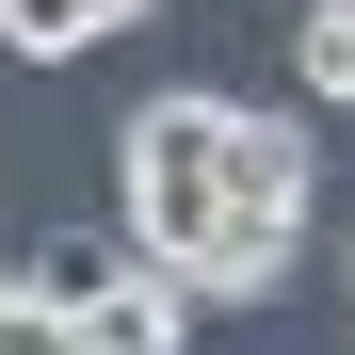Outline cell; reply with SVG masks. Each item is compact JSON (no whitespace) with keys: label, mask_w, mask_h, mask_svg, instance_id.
<instances>
[{"label":"cell","mask_w":355,"mask_h":355,"mask_svg":"<svg viewBox=\"0 0 355 355\" xmlns=\"http://www.w3.org/2000/svg\"><path fill=\"white\" fill-rule=\"evenodd\" d=\"M0 355H65V307H33V291H0Z\"/></svg>","instance_id":"52a82bcc"},{"label":"cell","mask_w":355,"mask_h":355,"mask_svg":"<svg viewBox=\"0 0 355 355\" xmlns=\"http://www.w3.org/2000/svg\"><path fill=\"white\" fill-rule=\"evenodd\" d=\"M97 33H113V0H0V49H17V65H65Z\"/></svg>","instance_id":"5b68a950"},{"label":"cell","mask_w":355,"mask_h":355,"mask_svg":"<svg viewBox=\"0 0 355 355\" xmlns=\"http://www.w3.org/2000/svg\"><path fill=\"white\" fill-rule=\"evenodd\" d=\"M178 323H194V291H178V275H146V259H130V275H113L97 307L65 323V355H178Z\"/></svg>","instance_id":"3957f363"},{"label":"cell","mask_w":355,"mask_h":355,"mask_svg":"<svg viewBox=\"0 0 355 355\" xmlns=\"http://www.w3.org/2000/svg\"><path fill=\"white\" fill-rule=\"evenodd\" d=\"M113 178H130V259H146V275H178V259H194V226H210V194H226V97H194V81L146 97Z\"/></svg>","instance_id":"7a4b0ae2"},{"label":"cell","mask_w":355,"mask_h":355,"mask_svg":"<svg viewBox=\"0 0 355 355\" xmlns=\"http://www.w3.org/2000/svg\"><path fill=\"white\" fill-rule=\"evenodd\" d=\"M113 275H130V243H97V226H49V243H17V259H0V291H33V307H97V291Z\"/></svg>","instance_id":"277c9868"},{"label":"cell","mask_w":355,"mask_h":355,"mask_svg":"<svg viewBox=\"0 0 355 355\" xmlns=\"http://www.w3.org/2000/svg\"><path fill=\"white\" fill-rule=\"evenodd\" d=\"M307 194H323L307 113H243L226 97V194L194 226V259H178V291H194V307H259V291L307 259Z\"/></svg>","instance_id":"6da1fadb"},{"label":"cell","mask_w":355,"mask_h":355,"mask_svg":"<svg viewBox=\"0 0 355 355\" xmlns=\"http://www.w3.org/2000/svg\"><path fill=\"white\" fill-rule=\"evenodd\" d=\"M291 81L323 113H355V0H307V33H291Z\"/></svg>","instance_id":"8992f818"}]
</instances>
